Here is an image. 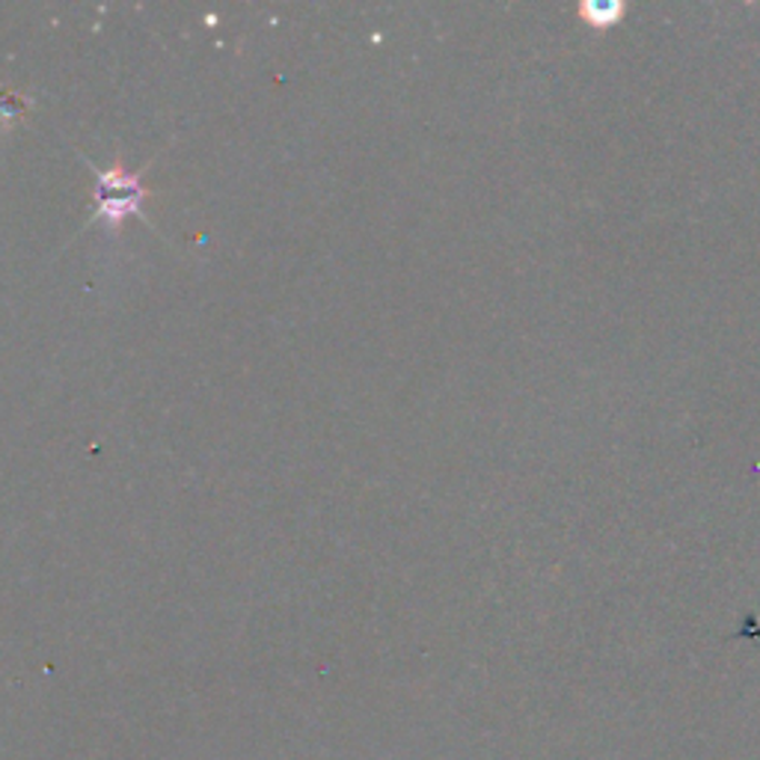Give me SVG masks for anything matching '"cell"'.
I'll list each match as a JSON object with an SVG mask.
<instances>
[{
	"label": "cell",
	"mask_w": 760,
	"mask_h": 760,
	"mask_svg": "<svg viewBox=\"0 0 760 760\" xmlns=\"http://www.w3.org/2000/svg\"><path fill=\"white\" fill-rule=\"evenodd\" d=\"M146 200V190L140 188V176L137 172L108 167L99 172V190H96V202H99V214L108 227H119L122 220L137 214L140 202Z\"/></svg>",
	"instance_id": "cell-1"
}]
</instances>
